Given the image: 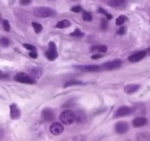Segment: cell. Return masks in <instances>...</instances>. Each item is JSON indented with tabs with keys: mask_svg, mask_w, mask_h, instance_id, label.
I'll list each match as a JSON object with an SVG mask.
<instances>
[{
	"mask_svg": "<svg viewBox=\"0 0 150 141\" xmlns=\"http://www.w3.org/2000/svg\"><path fill=\"white\" fill-rule=\"evenodd\" d=\"M122 65V61L121 60H114L112 61H109L105 63L102 66H101V69L103 70H114V69H117L120 68Z\"/></svg>",
	"mask_w": 150,
	"mask_h": 141,
	"instance_id": "5b68a950",
	"label": "cell"
},
{
	"mask_svg": "<svg viewBox=\"0 0 150 141\" xmlns=\"http://www.w3.org/2000/svg\"><path fill=\"white\" fill-rule=\"evenodd\" d=\"M71 26V22L69 21V20H62V21H60L59 22H57V24H56L55 27L59 29H64L67 28V27H70Z\"/></svg>",
	"mask_w": 150,
	"mask_h": 141,
	"instance_id": "d6986e66",
	"label": "cell"
},
{
	"mask_svg": "<svg viewBox=\"0 0 150 141\" xmlns=\"http://www.w3.org/2000/svg\"><path fill=\"white\" fill-rule=\"evenodd\" d=\"M116 132L119 135H123L125 134L129 130V125L125 121H119L116 125Z\"/></svg>",
	"mask_w": 150,
	"mask_h": 141,
	"instance_id": "9c48e42d",
	"label": "cell"
},
{
	"mask_svg": "<svg viewBox=\"0 0 150 141\" xmlns=\"http://www.w3.org/2000/svg\"><path fill=\"white\" fill-rule=\"evenodd\" d=\"M34 15L40 18H49L55 16V11L47 7H38L35 8L33 11Z\"/></svg>",
	"mask_w": 150,
	"mask_h": 141,
	"instance_id": "6da1fadb",
	"label": "cell"
},
{
	"mask_svg": "<svg viewBox=\"0 0 150 141\" xmlns=\"http://www.w3.org/2000/svg\"><path fill=\"white\" fill-rule=\"evenodd\" d=\"M4 135H5V133H4V131L2 130V129H0V140L3 138Z\"/></svg>",
	"mask_w": 150,
	"mask_h": 141,
	"instance_id": "e575fe53",
	"label": "cell"
},
{
	"mask_svg": "<svg viewBox=\"0 0 150 141\" xmlns=\"http://www.w3.org/2000/svg\"><path fill=\"white\" fill-rule=\"evenodd\" d=\"M14 80L18 82L24 83V84H29L33 85L35 83V80L34 78L31 77V76L28 75L26 73L19 72L17 73L15 76H14Z\"/></svg>",
	"mask_w": 150,
	"mask_h": 141,
	"instance_id": "3957f363",
	"label": "cell"
},
{
	"mask_svg": "<svg viewBox=\"0 0 150 141\" xmlns=\"http://www.w3.org/2000/svg\"><path fill=\"white\" fill-rule=\"evenodd\" d=\"M101 57H102V55H101V54H93V55L91 57V58L93 59V60H97V59L101 58Z\"/></svg>",
	"mask_w": 150,
	"mask_h": 141,
	"instance_id": "836d02e7",
	"label": "cell"
},
{
	"mask_svg": "<svg viewBox=\"0 0 150 141\" xmlns=\"http://www.w3.org/2000/svg\"><path fill=\"white\" fill-rule=\"evenodd\" d=\"M60 120L66 125L71 124L75 121V113L71 110H65L60 115Z\"/></svg>",
	"mask_w": 150,
	"mask_h": 141,
	"instance_id": "7a4b0ae2",
	"label": "cell"
},
{
	"mask_svg": "<svg viewBox=\"0 0 150 141\" xmlns=\"http://www.w3.org/2000/svg\"><path fill=\"white\" fill-rule=\"evenodd\" d=\"M71 11L74 13H80V11H82V8L80 6V5H76V6L72 7Z\"/></svg>",
	"mask_w": 150,
	"mask_h": 141,
	"instance_id": "f546056e",
	"label": "cell"
},
{
	"mask_svg": "<svg viewBox=\"0 0 150 141\" xmlns=\"http://www.w3.org/2000/svg\"><path fill=\"white\" fill-rule=\"evenodd\" d=\"M50 132L53 135H59L62 134V132L64 130V127L63 125L58 122H54V123H52V125L50 127Z\"/></svg>",
	"mask_w": 150,
	"mask_h": 141,
	"instance_id": "8992f818",
	"label": "cell"
},
{
	"mask_svg": "<svg viewBox=\"0 0 150 141\" xmlns=\"http://www.w3.org/2000/svg\"><path fill=\"white\" fill-rule=\"evenodd\" d=\"M126 2V0H110L109 5L113 8H119L123 6Z\"/></svg>",
	"mask_w": 150,
	"mask_h": 141,
	"instance_id": "e0dca14e",
	"label": "cell"
},
{
	"mask_svg": "<svg viewBox=\"0 0 150 141\" xmlns=\"http://www.w3.org/2000/svg\"><path fill=\"white\" fill-rule=\"evenodd\" d=\"M132 113V110L130 107H121L118 109L116 111L114 114L115 118H120V117H125V116H128V115L131 114Z\"/></svg>",
	"mask_w": 150,
	"mask_h": 141,
	"instance_id": "52a82bcc",
	"label": "cell"
},
{
	"mask_svg": "<svg viewBox=\"0 0 150 141\" xmlns=\"http://www.w3.org/2000/svg\"><path fill=\"white\" fill-rule=\"evenodd\" d=\"M149 51H150V49H149Z\"/></svg>",
	"mask_w": 150,
	"mask_h": 141,
	"instance_id": "8d00e7d4",
	"label": "cell"
},
{
	"mask_svg": "<svg viewBox=\"0 0 150 141\" xmlns=\"http://www.w3.org/2000/svg\"><path fill=\"white\" fill-rule=\"evenodd\" d=\"M10 115L13 120H18L21 117V110L15 104H13L10 106Z\"/></svg>",
	"mask_w": 150,
	"mask_h": 141,
	"instance_id": "ba28073f",
	"label": "cell"
},
{
	"mask_svg": "<svg viewBox=\"0 0 150 141\" xmlns=\"http://www.w3.org/2000/svg\"><path fill=\"white\" fill-rule=\"evenodd\" d=\"M76 68L79 69L83 71L86 72H94V71H98L101 69V67L96 65H88V66H76Z\"/></svg>",
	"mask_w": 150,
	"mask_h": 141,
	"instance_id": "30bf717a",
	"label": "cell"
},
{
	"mask_svg": "<svg viewBox=\"0 0 150 141\" xmlns=\"http://www.w3.org/2000/svg\"><path fill=\"white\" fill-rule=\"evenodd\" d=\"M125 32H126V27H121V28L119 29V31H118V34L121 35H124Z\"/></svg>",
	"mask_w": 150,
	"mask_h": 141,
	"instance_id": "1f68e13d",
	"label": "cell"
},
{
	"mask_svg": "<svg viewBox=\"0 0 150 141\" xmlns=\"http://www.w3.org/2000/svg\"><path fill=\"white\" fill-rule=\"evenodd\" d=\"M46 57H47L49 60L53 61L58 57V53H57V47L54 42H50L48 46V50L45 52Z\"/></svg>",
	"mask_w": 150,
	"mask_h": 141,
	"instance_id": "277c9868",
	"label": "cell"
},
{
	"mask_svg": "<svg viewBox=\"0 0 150 141\" xmlns=\"http://www.w3.org/2000/svg\"><path fill=\"white\" fill-rule=\"evenodd\" d=\"M146 54V51H138V52H136L129 56L128 57V60H129V61L132 62V63H136V62H138L142 60V59H144Z\"/></svg>",
	"mask_w": 150,
	"mask_h": 141,
	"instance_id": "8fae6325",
	"label": "cell"
},
{
	"mask_svg": "<svg viewBox=\"0 0 150 141\" xmlns=\"http://www.w3.org/2000/svg\"><path fill=\"white\" fill-rule=\"evenodd\" d=\"M32 0H20V4L22 5H28L31 3Z\"/></svg>",
	"mask_w": 150,
	"mask_h": 141,
	"instance_id": "4dcf8cb0",
	"label": "cell"
},
{
	"mask_svg": "<svg viewBox=\"0 0 150 141\" xmlns=\"http://www.w3.org/2000/svg\"><path fill=\"white\" fill-rule=\"evenodd\" d=\"M43 70L40 68H34L31 70V77L34 79L40 78L42 76Z\"/></svg>",
	"mask_w": 150,
	"mask_h": 141,
	"instance_id": "2e32d148",
	"label": "cell"
},
{
	"mask_svg": "<svg viewBox=\"0 0 150 141\" xmlns=\"http://www.w3.org/2000/svg\"><path fill=\"white\" fill-rule=\"evenodd\" d=\"M83 85V83L80 81H77V80H71V81L67 82L65 84L64 87H68L72 85Z\"/></svg>",
	"mask_w": 150,
	"mask_h": 141,
	"instance_id": "7402d4cb",
	"label": "cell"
},
{
	"mask_svg": "<svg viewBox=\"0 0 150 141\" xmlns=\"http://www.w3.org/2000/svg\"><path fill=\"white\" fill-rule=\"evenodd\" d=\"M108 21H107V20L105 19V18L102 19V21H101V28H102V30H106V29L108 28Z\"/></svg>",
	"mask_w": 150,
	"mask_h": 141,
	"instance_id": "f1b7e54d",
	"label": "cell"
},
{
	"mask_svg": "<svg viewBox=\"0 0 150 141\" xmlns=\"http://www.w3.org/2000/svg\"><path fill=\"white\" fill-rule=\"evenodd\" d=\"M147 123V119L144 117H138L132 121V125L134 127L139 128L145 126Z\"/></svg>",
	"mask_w": 150,
	"mask_h": 141,
	"instance_id": "5bb4252c",
	"label": "cell"
},
{
	"mask_svg": "<svg viewBox=\"0 0 150 141\" xmlns=\"http://www.w3.org/2000/svg\"><path fill=\"white\" fill-rule=\"evenodd\" d=\"M32 26H33V29H34L35 32L36 33H40L42 31L43 26L41 25V24H39V23L33 21V22H32Z\"/></svg>",
	"mask_w": 150,
	"mask_h": 141,
	"instance_id": "ffe728a7",
	"label": "cell"
},
{
	"mask_svg": "<svg viewBox=\"0 0 150 141\" xmlns=\"http://www.w3.org/2000/svg\"><path fill=\"white\" fill-rule=\"evenodd\" d=\"M29 55L33 59H36L38 57V54L36 51H31L30 53H29Z\"/></svg>",
	"mask_w": 150,
	"mask_h": 141,
	"instance_id": "d6a6232c",
	"label": "cell"
},
{
	"mask_svg": "<svg viewBox=\"0 0 150 141\" xmlns=\"http://www.w3.org/2000/svg\"><path fill=\"white\" fill-rule=\"evenodd\" d=\"M0 74H1V71H0Z\"/></svg>",
	"mask_w": 150,
	"mask_h": 141,
	"instance_id": "d590c367",
	"label": "cell"
},
{
	"mask_svg": "<svg viewBox=\"0 0 150 141\" xmlns=\"http://www.w3.org/2000/svg\"><path fill=\"white\" fill-rule=\"evenodd\" d=\"M83 33L80 31L79 29H76L73 32L71 33V36H75V37H80V36H83Z\"/></svg>",
	"mask_w": 150,
	"mask_h": 141,
	"instance_id": "4316f807",
	"label": "cell"
},
{
	"mask_svg": "<svg viewBox=\"0 0 150 141\" xmlns=\"http://www.w3.org/2000/svg\"><path fill=\"white\" fill-rule=\"evenodd\" d=\"M42 116L44 120L47 121H52L55 118V115H54V112L50 108L44 109L42 111Z\"/></svg>",
	"mask_w": 150,
	"mask_h": 141,
	"instance_id": "7c38bea8",
	"label": "cell"
},
{
	"mask_svg": "<svg viewBox=\"0 0 150 141\" xmlns=\"http://www.w3.org/2000/svg\"><path fill=\"white\" fill-rule=\"evenodd\" d=\"M2 25H3L4 30L6 32H9L11 30V26H10L9 21L8 20H3V22H2Z\"/></svg>",
	"mask_w": 150,
	"mask_h": 141,
	"instance_id": "83f0119b",
	"label": "cell"
},
{
	"mask_svg": "<svg viewBox=\"0 0 150 141\" xmlns=\"http://www.w3.org/2000/svg\"><path fill=\"white\" fill-rule=\"evenodd\" d=\"M127 21V16L125 15H121L116 18V24L118 26L122 25L125 21Z\"/></svg>",
	"mask_w": 150,
	"mask_h": 141,
	"instance_id": "44dd1931",
	"label": "cell"
},
{
	"mask_svg": "<svg viewBox=\"0 0 150 141\" xmlns=\"http://www.w3.org/2000/svg\"><path fill=\"white\" fill-rule=\"evenodd\" d=\"M83 19L86 21H91L92 16L89 12H83Z\"/></svg>",
	"mask_w": 150,
	"mask_h": 141,
	"instance_id": "cb8c5ba5",
	"label": "cell"
},
{
	"mask_svg": "<svg viewBox=\"0 0 150 141\" xmlns=\"http://www.w3.org/2000/svg\"><path fill=\"white\" fill-rule=\"evenodd\" d=\"M87 120V116L86 113L82 110H77L75 113V121L78 123H83Z\"/></svg>",
	"mask_w": 150,
	"mask_h": 141,
	"instance_id": "4fadbf2b",
	"label": "cell"
},
{
	"mask_svg": "<svg viewBox=\"0 0 150 141\" xmlns=\"http://www.w3.org/2000/svg\"><path fill=\"white\" fill-rule=\"evenodd\" d=\"M140 88V85L138 84H130L125 87V92L127 94H131L136 92Z\"/></svg>",
	"mask_w": 150,
	"mask_h": 141,
	"instance_id": "9a60e30c",
	"label": "cell"
},
{
	"mask_svg": "<svg viewBox=\"0 0 150 141\" xmlns=\"http://www.w3.org/2000/svg\"><path fill=\"white\" fill-rule=\"evenodd\" d=\"M91 51H97V52H102L105 53L108 51V48H107L106 46L103 45H99V46H93L91 48Z\"/></svg>",
	"mask_w": 150,
	"mask_h": 141,
	"instance_id": "ac0fdd59",
	"label": "cell"
},
{
	"mask_svg": "<svg viewBox=\"0 0 150 141\" xmlns=\"http://www.w3.org/2000/svg\"><path fill=\"white\" fill-rule=\"evenodd\" d=\"M11 44V41L8 39V38H5V37H2V38H0V45L3 47H7L10 45Z\"/></svg>",
	"mask_w": 150,
	"mask_h": 141,
	"instance_id": "603a6c76",
	"label": "cell"
},
{
	"mask_svg": "<svg viewBox=\"0 0 150 141\" xmlns=\"http://www.w3.org/2000/svg\"><path fill=\"white\" fill-rule=\"evenodd\" d=\"M23 47H24L26 49L29 50V51H36L35 47L33 45H32V44H23Z\"/></svg>",
	"mask_w": 150,
	"mask_h": 141,
	"instance_id": "d4e9b609",
	"label": "cell"
},
{
	"mask_svg": "<svg viewBox=\"0 0 150 141\" xmlns=\"http://www.w3.org/2000/svg\"><path fill=\"white\" fill-rule=\"evenodd\" d=\"M98 11H99V13H100L103 14V15H105V16L107 17V18H108V20H110L112 18V16L111 15V14H109L107 13L106 11H105L104 9H102V8H99V10H98Z\"/></svg>",
	"mask_w": 150,
	"mask_h": 141,
	"instance_id": "484cf974",
	"label": "cell"
}]
</instances>
